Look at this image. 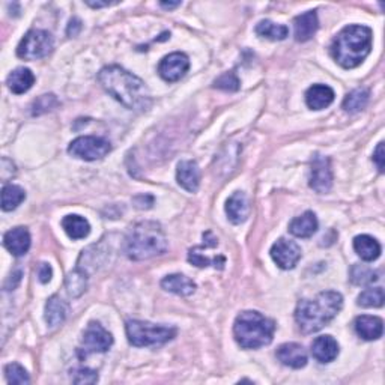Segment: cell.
<instances>
[{
  "label": "cell",
  "mask_w": 385,
  "mask_h": 385,
  "mask_svg": "<svg viewBox=\"0 0 385 385\" xmlns=\"http://www.w3.org/2000/svg\"><path fill=\"white\" fill-rule=\"evenodd\" d=\"M98 81L105 92L122 105H125L127 109L136 112L149 109L151 95L145 81L129 71L118 67V65H110L98 72Z\"/></svg>",
  "instance_id": "6da1fadb"
},
{
  "label": "cell",
  "mask_w": 385,
  "mask_h": 385,
  "mask_svg": "<svg viewBox=\"0 0 385 385\" xmlns=\"http://www.w3.org/2000/svg\"><path fill=\"white\" fill-rule=\"evenodd\" d=\"M343 307V297L339 292L326 291L312 300H302L295 309V321L304 334H313L331 322Z\"/></svg>",
  "instance_id": "7a4b0ae2"
},
{
  "label": "cell",
  "mask_w": 385,
  "mask_h": 385,
  "mask_svg": "<svg viewBox=\"0 0 385 385\" xmlns=\"http://www.w3.org/2000/svg\"><path fill=\"white\" fill-rule=\"evenodd\" d=\"M372 50V30L352 24L342 29L331 44V54L342 68L352 70L362 65Z\"/></svg>",
  "instance_id": "3957f363"
},
{
  "label": "cell",
  "mask_w": 385,
  "mask_h": 385,
  "mask_svg": "<svg viewBox=\"0 0 385 385\" xmlns=\"http://www.w3.org/2000/svg\"><path fill=\"white\" fill-rule=\"evenodd\" d=\"M167 250V236L157 221H141L127 235L125 253L133 260L160 256Z\"/></svg>",
  "instance_id": "277c9868"
},
{
  "label": "cell",
  "mask_w": 385,
  "mask_h": 385,
  "mask_svg": "<svg viewBox=\"0 0 385 385\" xmlns=\"http://www.w3.org/2000/svg\"><path fill=\"white\" fill-rule=\"evenodd\" d=\"M275 324L259 312H242L236 316L233 335L238 345L244 349H258L273 342Z\"/></svg>",
  "instance_id": "5b68a950"
},
{
  "label": "cell",
  "mask_w": 385,
  "mask_h": 385,
  "mask_svg": "<svg viewBox=\"0 0 385 385\" xmlns=\"http://www.w3.org/2000/svg\"><path fill=\"white\" fill-rule=\"evenodd\" d=\"M128 342L133 346H155L165 345L176 335V330L166 325H157L146 321L129 319L125 324Z\"/></svg>",
  "instance_id": "8992f818"
},
{
  "label": "cell",
  "mask_w": 385,
  "mask_h": 385,
  "mask_svg": "<svg viewBox=\"0 0 385 385\" xmlns=\"http://www.w3.org/2000/svg\"><path fill=\"white\" fill-rule=\"evenodd\" d=\"M54 47L53 37L47 30H29L20 41L17 56L24 61H37L52 53Z\"/></svg>",
  "instance_id": "52a82bcc"
},
{
  "label": "cell",
  "mask_w": 385,
  "mask_h": 385,
  "mask_svg": "<svg viewBox=\"0 0 385 385\" xmlns=\"http://www.w3.org/2000/svg\"><path fill=\"white\" fill-rule=\"evenodd\" d=\"M112 151V146L109 141H105L103 137L95 136H83L77 137L76 141H72L68 152L72 157L85 160V161H95L101 160Z\"/></svg>",
  "instance_id": "ba28073f"
},
{
  "label": "cell",
  "mask_w": 385,
  "mask_h": 385,
  "mask_svg": "<svg viewBox=\"0 0 385 385\" xmlns=\"http://www.w3.org/2000/svg\"><path fill=\"white\" fill-rule=\"evenodd\" d=\"M113 345V337L101 324L91 322L83 334V346L80 348V357L86 358L92 352H105Z\"/></svg>",
  "instance_id": "9c48e42d"
},
{
  "label": "cell",
  "mask_w": 385,
  "mask_h": 385,
  "mask_svg": "<svg viewBox=\"0 0 385 385\" xmlns=\"http://www.w3.org/2000/svg\"><path fill=\"white\" fill-rule=\"evenodd\" d=\"M310 188L319 194L329 193L333 187V170L329 157L316 154L310 169Z\"/></svg>",
  "instance_id": "30bf717a"
},
{
  "label": "cell",
  "mask_w": 385,
  "mask_h": 385,
  "mask_svg": "<svg viewBox=\"0 0 385 385\" xmlns=\"http://www.w3.org/2000/svg\"><path fill=\"white\" fill-rule=\"evenodd\" d=\"M188 70H190V59H188L187 54L179 52L163 57V61L158 65L160 77L170 81V83L181 80Z\"/></svg>",
  "instance_id": "8fae6325"
},
{
  "label": "cell",
  "mask_w": 385,
  "mask_h": 385,
  "mask_svg": "<svg viewBox=\"0 0 385 385\" xmlns=\"http://www.w3.org/2000/svg\"><path fill=\"white\" fill-rule=\"evenodd\" d=\"M271 258L282 269H292L301 259V247L295 241L280 238L271 247Z\"/></svg>",
  "instance_id": "7c38bea8"
},
{
  "label": "cell",
  "mask_w": 385,
  "mask_h": 385,
  "mask_svg": "<svg viewBox=\"0 0 385 385\" xmlns=\"http://www.w3.org/2000/svg\"><path fill=\"white\" fill-rule=\"evenodd\" d=\"M176 181L188 193H196L200 184V169L196 161H181L176 169Z\"/></svg>",
  "instance_id": "4fadbf2b"
},
{
  "label": "cell",
  "mask_w": 385,
  "mask_h": 385,
  "mask_svg": "<svg viewBox=\"0 0 385 385\" xmlns=\"http://www.w3.org/2000/svg\"><path fill=\"white\" fill-rule=\"evenodd\" d=\"M277 358L280 363L292 367V368H302L307 364V351L298 343H284L280 345L275 352Z\"/></svg>",
  "instance_id": "5bb4252c"
},
{
  "label": "cell",
  "mask_w": 385,
  "mask_h": 385,
  "mask_svg": "<svg viewBox=\"0 0 385 385\" xmlns=\"http://www.w3.org/2000/svg\"><path fill=\"white\" fill-rule=\"evenodd\" d=\"M3 245L14 256H24L30 249V233L26 227H14L5 233Z\"/></svg>",
  "instance_id": "9a60e30c"
},
{
  "label": "cell",
  "mask_w": 385,
  "mask_h": 385,
  "mask_svg": "<svg viewBox=\"0 0 385 385\" xmlns=\"http://www.w3.org/2000/svg\"><path fill=\"white\" fill-rule=\"evenodd\" d=\"M312 355L319 363H331L339 355V343L331 335H321L312 343Z\"/></svg>",
  "instance_id": "2e32d148"
},
{
  "label": "cell",
  "mask_w": 385,
  "mask_h": 385,
  "mask_svg": "<svg viewBox=\"0 0 385 385\" xmlns=\"http://www.w3.org/2000/svg\"><path fill=\"white\" fill-rule=\"evenodd\" d=\"M354 326L357 334L364 340H378L382 337L384 322L378 316H368V315L358 316L355 319Z\"/></svg>",
  "instance_id": "e0dca14e"
},
{
  "label": "cell",
  "mask_w": 385,
  "mask_h": 385,
  "mask_svg": "<svg viewBox=\"0 0 385 385\" xmlns=\"http://www.w3.org/2000/svg\"><path fill=\"white\" fill-rule=\"evenodd\" d=\"M250 205L247 200V196L241 191L233 193L231 198L226 202V214L227 218L232 221L233 225H241L249 217Z\"/></svg>",
  "instance_id": "ac0fdd59"
},
{
  "label": "cell",
  "mask_w": 385,
  "mask_h": 385,
  "mask_svg": "<svg viewBox=\"0 0 385 385\" xmlns=\"http://www.w3.org/2000/svg\"><path fill=\"white\" fill-rule=\"evenodd\" d=\"M293 29H295V39H297L298 43H306V41H309L319 29V20H318L316 11H309L298 15V17L293 20Z\"/></svg>",
  "instance_id": "d6986e66"
},
{
  "label": "cell",
  "mask_w": 385,
  "mask_h": 385,
  "mask_svg": "<svg viewBox=\"0 0 385 385\" xmlns=\"http://www.w3.org/2000/svg\"><path fill=\"white\" fill-rule=\"evenodd\" d=\"M318 218L312 211H306L300 217H295L289 225V232L297 238H310L318 231Z\"/></svg>",
  "instance_id": "ffe728a7"
},
{
  "label": "cell",
  "mask_w": 385,
  "mask_h": 385,
  "mask_svg": "<svg viewBox=\"0 0 385 385\" xmlns=\"http://www.w3.org/2000/svg\"><path fill=\"white\" fill-rule=\"evenodd\" d=\"M334 91L326 85H313L307 89L306 92V103L309 109L312 110H322L334 101Z\"/></svg>",
  "instance_id": "44dd1931"
},
{
  "label": "cell",
  "mask_w": 385,
  "mask_h": 385,
  "mask_svg": "<svg viewBox=\"0 0 385 385\" xmlns=\"http://www.w3.org/2000/svg\"><path fill=\"white\" fill-rule=\"evenodd\" d=\"M161 288L179 297H190L196 292V283L184 274H170L161 280Z\"/></svg>",
  "instance_id": "7402d4cb"
},
{
  "label": "cell",
  "mask_w": 385,
  "mask_h": 385,
  "mask_svg": "<svg viewBox=\"0 0 385 385\" xmlns=\"http://www.w3.org/2000/svg\"><path fill=\"white\" fill-rule=\"evenodd\" d=\"M35 83V76L29 68L14 70L6 79V85L14 94H24Z\"/></svg>",
  "instance_id": "603a6c76"
},
{
  "label": "cell",
  "mask_w": 385,
  "mask_h": 385,
  "mask_svg": "<svg viewBox=\"0 0 385 385\" xmlns=\"http://www.w3.org/2000/svg\"><path fill=\"white\" fill-rule=\"evenodd\" d=\"M354 250L366 262H373L381 256V244L371 235H358L354 238Z\"/></svg>",
  "instance_id": "cb8c5ba5"
},
{
  "label": "cell",
  "mask_w": 385,
  "mask_h": 385,
  "mask_svg": "<svg viewBox=\"0 0 385 385\" xmlns=\"http://www.w3.org/2000/svg\"><path fill=\"white\" fill-rule=\"evenodd\" d=\"M62 227L71 240H85L86 236L91 233V225H89V221L85 217L77 214H70L63 217Z\"/></svg>",
  "instance_id": "d4e9b609"
},
{
  "label": "cell",
  "mask_w": 385,
  "mask_h": 385,
  "mask_svg": "<svg viewBox=\"0 0 385 385\" xmlns=\"http://www.w3.org/2000/svg\"><path fill=\"white\" fill-rule=\"evenodd\" d=\"M68 315V304L62 298L53 295L45 304V321L50 326L61 325Z\"/></svg>",
  "instance_id": "484cf974"
},
{
  "label": "cell",
  "mask_w": 385,
  "mask_h": 385,
  "mask_svg": "<svg viewBox=\"0 0 385 385\" xmlns=\"http://www.w3.org/2000/svg\"><path fill=\"white\" fill-rule=\"evenodd\" d=\"M87 289V274L81 269L71 271L65 277V291L70 295V298H80Z\"/></svg>",
  "instance_id": "4316f807"
},
{
  "label": "cell",
  "mask_w": 385,
  "mask_h": 385,
  "mask_svg": "<svg viewBox=\"0 0 385 385\" xmlns=\"http://www.w3.org/2000/svg\"><path fill=\"white\" fill-rule=\"evenodd\" d=\"M256 34L271 41H283L289 35V29L283 24H275L269 20H262L256 26Z\"/></svg>",
  "instance_id": "83f0119b"
},
{
  "label": "cell",
  "mask_w": 385,
  "mask_h": 385,
  "mask_svg": "<svg viewBox=\"0 0 385 385\" xmlns=\"http://www.w3.org/2000/svg\"><path fill=\"white\" fill-rule=\"evenodd\" d=\"M26 199V193L21 187L8 184L3 187L2 190V209L3 211H14L15 208H19V205Z\"/></svg>",
  "instance_id": "f1b7e54d"
},
{
  "label": "cell",
  "mask_w": 385,
  "mask_h": 385,
  "mask_svg": "<svg viewBox=\"0 0 385 385\" xmlns=\"http://www.w3.org/2000/svg\"><path fill=\"white\" fill-rule=\"evenodd\" d=\"M368 96H371V94H368L367 89L364 87L355 89V91L348 94V96L343 100V109H345V112L348 113L362 112L368 103Z\"/></svg>",
  "instance_id": "f546056e"
},
{
  "label": "cell",
  "mask_w": 385,
  "mask_h": 385,
  "mask_svg": "<svg viewBox=\"0 0 385 385\" xmlns=\"http://www.w3.org/2000/svg\"><path fill=\"white\" fill-rule=\"evenodd\" d=\"M381 277V271H375V269L368 268L366 265H354L351 269V280L354 284L366 286L378 282Z\"/></svg>",
  "instance_id": "4dcf8cb0"
},
{
  "label": "cell",
  "mask_w": 385,
  "mask_h": 385,
  "mask_svg": "<svg viewBox=\"0 0 385 385\" xmlns=\"http://www.w3.org/2000/svg\"><path fill=\"white\" fill-rule=\"evenodd\" d=\"M357 304L360 307L372 309V307H382L384 304V289L382 288H372L366 289L358 295Z\"/></svg>",
  "instance_id": "1f68e13d"
},
{
  "label": "cell",
  "mask_w": 385,
  "mask_h": 385,
  "mask_svg": "<svg viewBox=\"0 0 385 385\" xmlns=\"http://www.w3.org/2000/svg\"><path fill=\"white\" fill-rule=\"evenodd\" d=\"M188 262L193 264L194 267H199V268H205V267H209V265H214L218 269H223V265L226 259L223 256H218L216 259H209L205 255H202L200 250L198 247H194L188 253Z\"/></svg>",
  "instance_id": "d6a6232c"
},
{
  "label": "cell",
  "mask_w": 385,
  "mask_h": 385,
  "mask_svg": "<svg viewBox=\"0 0 385 385\" xmlns=\"http://www.w3.org/2000/svg\"><path fill=\"white\" fill-rule=\"evenodd\" d=\"M5 376H6L8 382L15 384V385H24V384L30 382L29 373L26 372V368L17 363H11V364L5 366Z\"/></svg>",
  "instance_id": "836d02e7"
},
{
  "label": "cell",
  "mask_w": 385,
  "mask_h": 385,
  "mask_svg": "<svg viewBox=\"0 0 385 385\" xmlns=\"http://www.w3.org/2000/svg\"><path fill=\"white\" fill-rule=\"evenodd\" d=\"M57 104H59V101H57V98L53 94L39 96L38 100H35L34 105H32V114H34V116H37V114H43V113H47V112H52Z\"/></svg>",
  "instance_id": "e575fe53"
},
{
  "label": "cell",
  "mask_w": 385,
  "mask_h": 385,
  "mask_svg": "<svg viewBox=\"0 0 385 385\" xmlns=\"http://www.w3.org/2000/svg\"><path fill=\"white\" fill-rule=\"evenodd\" d=\"M214 87L226 92H236L240 89V80L233 72H226L214 81Z\"/></svg>",
  "instance_id": "d590c367"
},
{
  "label": "cell",
  "mask_w": 385,
  "mask_h": 385,
  "mask_svg": "<svg viewBox=\"0 0 385 385\" xmlns=\"http://www.w3.org/2000/svg\"><path fill=\"white\" fill-rule=\"evenodd\" d=\"M71 379L76 384H95L98 381V373L91 368H76L71 372Z\"/></svg>",
  "instance_id": "8d00e7d4"
},
{
  "label": "cell",
  "mask_w": 385,
  "mask_h": 385,
  "mask_svg": "<svg viewBox=\"0 0 385 385\" xmlns=\"http://www.w3.org/2000/svg\"><path fill=\"white\" fill-rule=\"evenodd\" d=\"M52 275H53V269L50 267V264H41L38 268V277H39V282L41 283H48L52 280Z\"/></svg>",
  "instance_id": "74e56055"
},
{
  "label": "cell",
  "mask_w": 385,
  "mask_h": 385,
  "mask_svg": "<svg viewBox=\"0 0 385 385\" xmlns=\"http://www.w3.org/2000/svg\"><path fill=\"white\" fill-rule=\"evenodd\" d=\"M384 160H385V157H384V143L381 142L378 145V147H376V151L373 152V161L376 163V166H378L381 174L384 171V166H385L384 165Z\"/></svg>",
  "instance_id": "f35d334b"
},
{
  "label": "cell",
  "mask_w": 385,
  "mask_h": 385,
  "mask_svg": "<svg viewBox=\"0 0 385 385\" xmlns=\"http://www.w3.org/2000/svg\"><path fill=\"white\" fill-rule=\"evenodd\" d=\"M81 30V21L79 19H72L67 28V35L68 37H77Z\"/></svg>",
  "instance_id": "ab89813d"
},
{
  "label": "cell",
  "mask_w": 385,
  "mask_h": 385,
  "mask_svg": "<svg viewBox=\"0 0 385 385\" xmlns=\"http://www.w3.org/2000/svg\"><path fill=\"white\" fill-rule=\"evenodd\" d=\"M161 5V8H165V10H175V8H178V6H181V2H161L160 3Z\"/></svg>",
  "instance_id": "60d3db41"
},
{
  "label": "cell",
  "mask_w": 385,
  "mask_h": 385,
  "mask_svg": "<svg viewBox=\"0 0 385 385\" xmlns=\"http://www.w3.org/2000/svg\"><path fill=\"white\" fill-rule=\"evenodd\" d=\"M86 5H89L91 8H105V6H110L113 5V2H86Z\"/></svg>",
  "instance_id": "b9f144b4"
}]
</instances>
